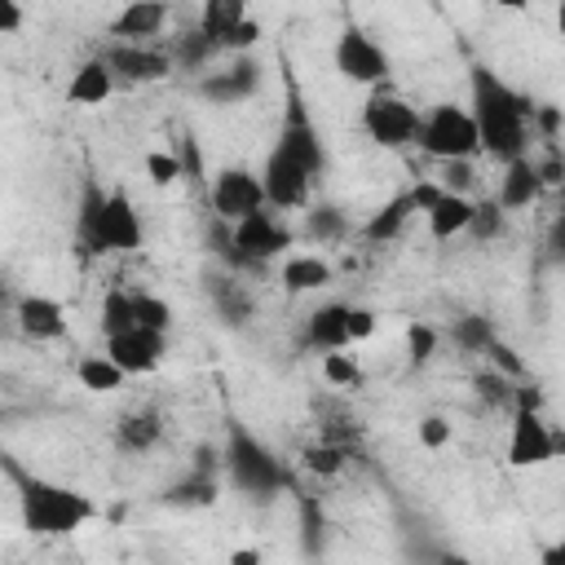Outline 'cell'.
Segmentation results:
<instances>
[{
	"instance_id": "1",
	"label": "cell",
	"mask_w": 565,
	"mask_h": 565,
	"mask_svg": "<svg viewBox=\"0 0 565 565\" xmlns=\"http://www.w3.org/2000/svg\"><path fill=\"white\" fill-rule=\"evenodd\" d=\"M468 84H472L468 115L477 124L481 150L490 159H499V163H508L516 154H530V128H534L530 115H534V106L512 84H503L490 66H481V62L468 66Z\"/></svg>"
},
{
	"instance_id": "2",
	"label": "cell",
	"mask_w": 565,
	"mask_h": 565,
	"mask_svg": "<svg viewBox=\"0 0 565 565\" xmlns=\"http://www.w3.org/2000/svg\"><path fill=\"white\" fill-rule=\"evenodd\" d=\"M0 468L18 486V512H22V530L26 534L57 539V534H71V530H79V525H88L97 516V503L88 494H79L71 486H57L49 477H35L31 468H22L4 450H0Z\"/></svg>"
},
{
	"instance_id": "3",
	"label": "cell",
	"mask_w": 565,
	"mask_h": 565,
	"mask_svg": "<svg viewBox=\"0 0 565 565\" xmlns=\"http://www.w3.org/2000/svg\"><path fill=\"white\" fill-rule=\"evenodd\" d=\"M415 146L433 159H472V154H481L477 124H472L468 106H455V102H437L428 115H419Z\"/></svg>"
},
{
	"instance_id": "4",
	"label": "cell",
	"mask_w": 565,
	"mask_h": 565,
	"mask_svg": "<svg viewBox=\"0 0 565 565\" xmlns=\"http://www.w3.org/2000/svg\"><path fill=\"white\" fill-rule=\"evenodd\" d=\"M287 247H291V230L269 207H256V212L230 221V265H238V269H260L265 260L282 256Z\"/></svg>"
},
{
	"instance_id": "5",
	"label": "cell",
	"mask_w": 565,
	"mask_h": 565,
	"mask_svg": "<svg viewBox=\"0 0 565 565\" xmlns=\"http://www.w3.org/2000/svg\"><path fill=\"white\" fill-rule=\"evenodd\" d=\"M274 150L291 154L300 168H309L313 177L327 168V150H322V132L296 88V79L287 75V106H282V124H278V137H274Z\"/></svg>"
},
{
	"instance_id": "6",
	"label": "cell",
	"mask_w": 565,
	"mask_h": 565,
	"mask_svg": "<svg viewBox=\"0 0 565 565\" xmlns=\"http://www.w3.org/2000/svg\"><path fill=\"white\" fill-rule=\"evenodd\" d=\"M362 128H366V137H371L375 146L402 150V146H415L419 110H415L406 97H397L393 88L380 84V88L366 97V106H362Z\"/></svg>"
},
{
	"instance_id": "7",
	"label": "cell",
	"mask_w": 565,
	"mask_h": 565,
	"mask_svg": "<svg viewBox=\"0 0 565 565\" xmlns=\"http://www.w3.org/2000/svg\"><path fill=\"white\" fill-rule=\"evenodd\" d=\"M335 71L349 79V84H366V88H380L388 79V53L380 49L375 35H366L358 22H344L340 40H335Z\"/></svg>"
},
{
	"instance_id": "8",
	"label": "cell",
	"mask_w": 565,
	"mask_h": 565,
	"mask_svg": "<svg viewBox=\"0 0 565 565\" xmlns=\"http://www.w3.org/2000/svg\"><path fill=\"white\" fill-rule=\"evenodd\" d=\"M141 247V216L132 207V199L124 190H110L102 199L97 225H93V247L88 256H106V252H137Z\"/></svg>"
},
{
	"instance_id": "9",
	"label": "cell",
	"mask_w": 565,
	"mask_h": 565,
	"mask_svg": "<svg viewBox=\"0 0 565 565\" xmlns=\"http://www.w3.org/2000/svg\"><path fill=\"white\" fill-rule=\"evenodd\" d=\"M106 66H110V75H115V84L124 79V84H159V79H168L177 66H172V57L163 53V49H154V44H128V40H110L102 53H97Z\"/></svg>"
},
{
	"instance_id": "10",
	"label": "cell",
	"mask_w": 565,
	"mask_h": 565,
	"mask_svg": "<svg viewBox=\"0 0 565 565\" xmlns=\"http://www.w3.org/2000/svg\"><path fill=\"white\" fill-rule=\"evenodd\" d=\"M561 437L543 424L539 411L530 406H512V433H508V463L512 468H539L547 459H556Z\"/></svg>"
},
{
	"instance_id": "11",
	"label": "cell",
	"mask_w": 565,
	"mask_h": 565,
	"mask_svg": "<svg viewBox=\"0 0 565 565\" xmlns=\"http://www.w3.org/2000/svg\"><path fill=\"white\" fill-rule=\"evenodd\" d=\"M168 353V331H150V327H124L106 335V358L124 371V375H146L163 362Z\"/></svg>"
},
{
	"instance_id": "12",
	"label": "cell",
	"mask_w": 565,
	"mask_h": 565,
	"mask_svg": "<svg viewBox=\"0 0 565 565\" xmlns=\"http://www.w3.org/2000/svg\"><path fill=\"white\" fill-rule=\"evenodd\" d=\"M309 185H313V172L300 168L291 154L282 150H269L265 154V168H260V190H265V207H305L309 203Z\"/></svg>"
},
{
	"instance_id": "13",
	"label": "cell",
	"mask_w": 565,
	"mask_h": 565,
	"mask_svg": "<svg viewBox=\"0 0 565 565\" xmlns=\"http://www.w3.org/2000/svg\"><path fill=\"white\" fill-rule=\"evenodd\" d=\"M265 207V190H260V172L247 168H221L212 177V212L216 221H238L247 212Z\"/></svg>"
},
{
	"instance_id": "14",
	"label": "cell",
	"mask_w": 565,
	"mask_h": 565,
	"mask_svg": "<svg viewBox=\"0 0 565 565\" xmlns=\"http://www.w3.org/2000/svg\"><path fill=\"white\" fill-rule=\"evenodd\" d=\"M230 468H234V481H238L243 490H252V494H269V490L282 486V468L274 463V455L260 450V446H256L252 437H243L238 428H234V437H230Z\"/></svg>"
},
{
	"instance_id": "15",
	"label": "cell",
	"mask_w": 565,
	"mask_h": 565,
	"mask_svg": "<svg viewBox=\"0 0 565 565\" xmlns=\"http://www.w3.org/2000/svg\"><path fill=\"white\" fill-rule=\"evenodd\" d=\"M256 88H260V66H256L247 53H238L230 66H221V71H212V75L199 79V93H203L207 102H216V106L243 102V97H252Z\"/></svg>"
},
{
	"instance_id": "16",
	"label": "cell",
	"mask_w": 565,
	"mask_h": 565,
	"mask_svg": "<svg viewBox=\"0 0 565 565\" xmlns=\"http://www.w3.org/2000/svg\"><path fill=\"white\" fill-rule=\"evenodd\" d=\"M163 26H168V4L163 0H128L106 22V35L110 40H128V44H150Z\"/></svg>"
},
{
	"instance_id": "17",
	"label": "cell",
	"mask_w": 565,
	"mask_h": 565,
	"mask_svg": "<svg viewBox=\"0 0 565 565\" xmlns=\"http://www.w3.org/2000/svg\"><path fill=\"white\" fill-rule=\"evenodd\" d=\"M13 318L26 340H62L66 335V309L53 296H22L13 305Z\"/></svg>"
},
{
	"instance_id": "18",
	"label": "cell",
	"mask_w": 565,
	"mask_h": 565,
	"mask_svg": "<svg viewBox=\"0 0 565 565\" xmlns=\"http://www.w3.org/2000/svg\"><path fill=\"white\" fill-rule=\"evenodd\" d=\"M539 194H543V181H539V172H534V159H530V154L508 159V163H503V177H499L494 203H499L503 212H521V207H530Z\"/></svg>"
},
{
	"instance_id": "19",
	"label": "cell",
	"mask_w": 565,
	"mask_h": 565,
	"mask_svg": "<svg viewBox=\"0 0 565 565\" xmlns=\"http://www.w3.org/2000/svg\"><path fill=\"white\" fill-rule=\"evenodd\" d=\"M305 340L313 344V349H349V305H340V300H327V305H318L313 313H309V322H305Z\"/></svg>"
},
{
	"instance_id": "20",
	"label": "cell",
	"mask_w": 565,
	"mask_h": 565,
	"mask_svg": "<svg viewBox=\"0 0 565 565\" xmlns=\"http://www.w3.org/2000/svg\"><path fill=\"white\" fill-rule=\"evenodd\" d=\"M110 93H115V75L102 57H84L66 84V102H75V106H102Z\"/></svg>"
},
{
	"instance_id": "21",
	"label": "cell",
	"mask_w": 565,
	"mask_h": 565,
	"mask_svg": "<svg viewBox=\"0 0 565 565\" xmlns=\"http://www.w3.org/2000/svg\"><path fill=\"white\" fill-rule=\"evenodd\" d=\"M468 216H472V199H468V194H450V190H441V194H437V203L424 212L428 234H433L437 243L459 238V234L468 230Z\"/></svg>"
},
{
	"instance_id": "22",
	"label": "cell",
	"mask_w": 565,
	"mask_h": 565,
	"mask_svg": "<svg viewBox=\"0 0 565 565\" xmlns=\"http://www.w3.org/2000/svg\"><path fill=\"white\" fill-rule=\"evenodd\" d=\"M411 216H415V203H411V190H402V194H393L388 203H380V207L362 221V238H366V243H393Z\"/></svg>"
},
{
	"instance_id": "23",
	"label": "cell",
	"mask_w": 565,
	"mask_h": 565,
	"mask_svg": "<svg viewBox=\"0 0 565 565\" xmlns=\"http://www.w3.org/2000/svg\"><path fill=\"white\" fill-rule=\"evenodd\" d=\"M331 282V265L313 252H291L282 260V291L287 296H305V291H322Z\"/></svg>"
},
{
	"instance_id": "24",
	"label": "cell",
	"mask_w": 565,
	"mask_h": 565,
	"mask_svg": "<svg viewBox=\"0 0 565 565\" xmlns=\"http://www.w3.org/2000/svg\"><path fill=\"white\" fill-rule=\"evenodd\" d=\"M163 437V419H159V411H128L119 424H115V441H119V450H128V455H141V450H150L154 441Z\"/></svg>"
},
{
	"instance_id": "25",
	"label": "cell",
	"mask_w": 565,
	"mask_h": 565,
	"mask_svg": "<svg viewBox=\"0 0 565 565\" xmlns=\"http://www.w3.org/2000/svg\"><path fill=\"white\" fill-rule=\"evenodd\" d=\"M75 380H79L88 393H115V388H124L128 375H124L106 353H88V358L75 362Z\"/></svg>"
},
{
	"instance_id": "26",
	"label": "cell",
	"mask_w": 565,
	"mask_h": 565,
	"mask_svg": "<svg viewBox=\"0 0 565 565\" xmlns=\"http://www.w3.org/2000/svg\"><path fill=\"white\" fill-rule=\"evenodd\" d=\"M247 18V0H203V13H199V31L212 35L216 44L230 35V26H238Z\"/></svg>"
},
{
	"instance_id": "27",
	"label": "cell",
	"mask_w": 565,
	"mask_h": 565,
	"mask_svg": "<svg viewBox=\"0 0 565 565\" xmlns=\"http://www.w3.org/2000/svg\"><path fill=\"white\" fill-rule=\"evenodd\" d=\"M216 53H221V44L194 26V31L177 35V44H172V53H168V57H172V66H185V71H203V66H207Z\"/></svg>"
},
{
	"instance_id": "28",
	"label": "cell",
	"mask_w": 565,
	"mask_h": 565,
	"mask_svg": "<svg viewBox=\"0 0 565 565\" xmlns=\"http://www.w3.org/2000/svg\"><path fill=\"white\" fill-rule=\"evenodd\" d=\"M102 199H106V190H102L93 177H84V185H79V207H75V247H79L84 256H88V243H93V225H97Z\"/></svg>"
},
{
	"instance_id": "29",
	"label": "cell",
	"mask_w": 565,
	"mask_h": 565,
	"mask_svg": "<svg viewBox=\"0 0 565 565\" xmlns=\"http://www.w3.org/2000/svg\"><path fill=\"white\" fill-rule=\"evenodd\" d=\"M344 234H349V221H344L340 207L318 203V207L305 212V238H313V243H335V238H344Z\"/></svg>"
},
{
	"instance_id": "30",
	"label": "cell",
	"mask_w": 565,
	"mask_h": 565,
	"mask_svg": "<svg viewBox=\"0 0 565 565\" xmlns=\"http://www.w3.org/2000/svg\"><path fill=\"white\" fill-rule=\"evenodd\" d=\"M207 291H212V300H216V309H221L225 322L252 318V296H247V287H238L234 278H212Z\"/></svg>"
},
{
	"instance_id": "31",
	"label": "cell",
	"mask_w": 565,
	"mask_h": 565,
	"mask_svg": "<svg viewBox=\"0 0 565 565\" xmlns=\"http://www.w3.org/2000/svg\"><path fill=\"white\" fill-rule=\"evenodd\" d=\"M212 499H216V477L207 468H194L185 481L168 490V503H181V508H207Z\"/></svg>"
},
{
	"instance_id": "32",
	"label": "cell",
	"mask_w": 565,
	"mask_h": 565,
	"mask_svg": "<svg viewBox=\"0 0 565 565\" xmlns=\"http://www.w3.org/2000/svg\"><path fill=\"white\" fill-rule=\"evenodd\" d=\"M508 230V212L494 203V199H472V216H468V230L463 234H472L477 243H490V238H499Z\"/></svg>"
},
{
	"instance_id": "33",
	"label": "cell",
	"mask_w": 565,
	"mask_h": 565,
	"mask_svg": "<svg viewBox=\"0 0 565 565\" xmlns=\"http://www.w3.org/2000/svg\"><path fill=\"white\" fill-rule=\"evenodd\" d=\"M132 322L150 327V331H168L172 327V305L154 291H132Z\"/></svg>"
},
{
	"instance_id": "34",
	"label": "cell",
	"mask_w": 565,
	"mask_h": 565,
	"mask_svg": "<svg viewBox=\"0 0 565 565\" xmlns=\"http://www.w3.org/2000/svg\"><path fill=\"white\" fill-rule=\"evenodd\" d=\"M322 380H327L331 388H358V384H362V366H358L353 353L327 349V353H322Z\"/></svg>"
},
{
	"instance_id": "35",
	"label": "cell",
	"mask_w": 565,
	"mask_h": 565,
	"mask_svg": "<svg viewBox=\"0 0 565 565\" xmlns=\"http://www.w3.org/2000/svg\"><path fill=\"white\" fill-rule=\"evenodd\" d=\"M490 340H494V322H490V318H481V313H463V318L455 322V344H459V349L481 353Z\"/></svg>"
},
{
	"instance_id": "36",
	"label": "cell",
	"mask_w": 565,
	"mask_h": 565,
	"mask_svg": "<svg viewBox=\"0 0 565 565\" xmlns=\"http://www.w3.org/2000/svg\"><path fill=\"white\" fill-rule=\"evenodd\" d=\"M124 327H132V291L115 287V291H106V300H102V335L124 331Z\"/></svg>"
},
{
	"instance_id": "37",
	"label": "cell",
	"mask_w": 565,
	"mask_h": 565,
	"mask_svg": "<svg viewBox=\"0 0 565 565\" xmlns=\"http://www.w3.org/2000/svg\"><path fill=\"white\" fill-rule=\"evenodd\" d=\"M305 468L309 472H318V477H335L340 468H344V446H335V441H318V446H305Z\"/></svg>"
},
{
	"instance_id": "38",
	"label": "cell",
	"mask_w": 565,
	"mask_h": 565,
	"mask_svg": "<svg viewBox=\"0 0 565 565\" xmlns=\"http://www.w3.org/2000/svg\"><path fill=\"white\" fill-rule=\"evenodd\" d=\"M477 397L486 402V406H512V375H503V371H481L477 380Z\"/></svg>"
},
{
	"instance_id": "39",
	"label": "cell",
	"mask_w": 565,
	"mask_h": 565,
	"mask_svg": "<svg viewBox=\"0 0 565 565\" xmlns=\"http://www.w3.org/2000/svg\"><path fill=\"white\" fill-rule=\"evenodd\" d=\"M437 185L450 190V194H468V190L477 185V168H472V159H441V177H437Z\"/></svg>"
},
{
	"instance_id": "40",
	"label": "cell",
	"mask_w": 565,
	"mask_h": 565,
	"mask_svg": "<svg viewBox=\"0 0 565 565\" xmlns=\"http://www.w3.org/2000/svg\"><path fill=\"white\" fill-rule=\"evenodd\" d=\"M406 353H411V366H424L437 353V331L428 322H411L406 327Z\"/></svg>"
},
{
	"instance_id": "41",
	"label": "cell",
	"mask_w": 565,
	"mask_h": 565,
	"mask_svg": "<svg viewBox=\"0 0 565 565\" xmlns=\"http://www.w3.org/2000/svg\"><path fill=\"white\" fill-rule=\"evenodd\" d=\"M146 177H150L154 185H172V181H181V163H177V154H172V150H150V154H146Z\"/></svg>"
},
{
	"instance_id": "42",
	"label": "cell",
	"mask_w": 565,
	"mask_h": 565,
	"mask_svg": "<svg viewBox=\"0 0 565 565\" xmlns=\"http://www.w3.org/2000/svg\"><path fill=\"white\" fill-rule=\"evenodd\" d=\"M256 40H260V22H256V18H243L238 26H230V35L221 40V49H230V53H247Z\"/></svg>"
},
{
	"instance_id": "43",
	"label": "cell",
	"mask_w": 565,
	"mask_h": 565,
	"mask_svg": "<svg viewBox=\"0 0 565 565\" xmlns=\"http://www.w3.org/2000/svg\"><path fill=\"white\" fill-rule=\"evenodd\" d=\"M177 163H181V181H199L203 177V163H199V146H194V137L190 132H181V141H177Z\"/></svg>"
},
{
	"instance_id": "44",
	"label": "cell",
	"mask_w": 565,
	"mask_h": 565,
	"mask_svg": "<svg viewBox=\"0 0 565 565\" xmlns=\"http://www.w3.org/2000/svg\"><path fill=\"white\" fill-rule=\"evenodd\" d=\"M481 353H490V362H494V371H503V375H512V380H521V375H525V366H521V358H516V353H512V349H508V344H503L499 335H494V340H490V344H486Z\"/></svg>"
},
{
	"instance_id": "45",
	"label": "cell",
	"mask_w": 565,
	"mask_h": 565,
	"mask_svg": "<svg viewBox=\"0 0 565 565\" xmlns=\"http://www.w3.org/2000/svg\"><path fill=\"white\" fill-rule=\"evenodd\" d=\"M419 441H424L428 450H441V446L450 441V419H446V415H424V419H419Z\"/></svg>"
},
{
	"instance_id": "46",
	"label": "cell",
	"mask_w": 565,
	"mask_h": 565,
	"mask_svg": "<svg viewBox=\"0 0 565 565\" xmlns=\"http://www.w3.org/2000/svg\"><path fill=\"white\" fill-rule=\"evenodd\" d=\"M371 331H375V313H371V309H362V305H349V344L366 340Z\"/></svg>"
},
{
	"instance_id": "47",
	"label": "cell",
	"mask_w": 565,
	"mask_h": 565,
	"mask_svg": "<svg viewBox=\"0 0 565 565\" xmlns=\"http://www.w3.org/2000/svg\"><path fill=\"white\" fill-rule=\"evenodd\" d=\"M437 194H441L437 181H415V185H411V203H415V212H428V207L437 203Z\"/></svg>"
},
{
	"instance_id": "48",
	"label": "cell",
	"mask_w": 565,
	"mask_h": 565,
	"mask_svg": "<svg viewBox=\"0 0 565 565\" xmlns=\"http://www.w3.org/2000/svg\"><path fill=\"white\" fill-rule=\"evenodd\" d=\"M530 124H539L547 137H556V132H561V110H556V106H534Z\"/></svg>"
},
{
	"instance_id": "49",
	"label": "cell",
	"mask_w": 565,
	"mask_h": 565,
	"mask_svg": "<svg viewBox=\"0 0 565 565\" xmlns=\"http://www.w3.org/2000/svg\"><path fill=\"white\" fill-rule=\"evenodd\" d=\"M534 172H539V181H543V185H561V172H565V163H561V154H547L543 163L534 159Z\"/></svg>"
},
{
	"instance_id": "50",
	"label": "cell",
	"mask_w": 565,
	"mask_h": 565,
	"mask_svg": "<svg viewBox=\"0 0 565 565\" xmlns=\"http://www.w3.org/2000/svg\"><path fill=\"white\" fill-rule=\"evenodd\" d=\"M22 26V4L18 0H0V35H13Z\"/></svg>"
},
{
	"instance_id": "51",
	"label": "cell",
	"mask_w": 565,
	"mask_h": 565,
	"mask_svg": "<svg viewBox=\"0 0 565 565\" xmlns=\"http://www.w3.org/2000/svg\"><path fill=\"white\" fill-rule=\"evenodd\" d=\"M230 561H234V565H256V561H260V552H252V547H247V552H234Z\"/></svg>"
},
{
	"instance_id": "52",
	"label": "cell",
	"mask_w": 565,
	"mask_h": 565,
	"mask_svg": "<svg viewBox=\"0 0 565 565\" xmlns=\"http://www.w3.org/2000/svg\"><path fill=\"white\" fill-rule=\"evenodd\" d=\"M499 9H508V13H525L530 9V0H494Z\"/></svg>"
}]
</instances>
